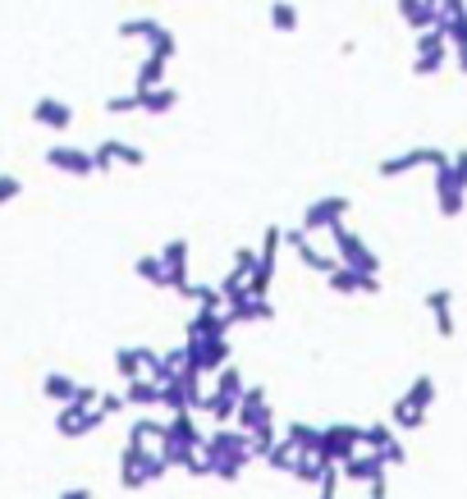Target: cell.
Instances as JSON below:
<instances>
[{"label": "cell", "mask_w": 467, "mask_h": 499, "mask_svg": "<svg viewBox=\"0 0 467 499\" xmlns=\"http://www.w3.org/2000/svg\"><path fill=\"white\" fill-rule=\"evenodd\" d=\"M271 28H275V33H298V5H289V0H275V5H271Z\"/></svg>", "instance_id": "obj_31"}, {"label": "cell", "mask_w": 467, "mask_h": 499, "mask_svg": "<svg viewBox=\"0 0 467 499\" xmlns=\"http://www.w3.org/2000/svg\"><path fill=\"white\" fill-rule=\"evenodd\" d=\"M225 321H229V325H248V321H275V307H271L266 298L239 293V298H229V307H225Z\"/></svg>", "instance_id": "obj_19"}, {"label": "cell", "mask_w": 467, "mask_h": 499, "mask_svg": "<svg viewBox=\"0 0 467 499\" xmlns=\"http://www.w3.org/2000/svg\"><path fill=\"white\" fill-rule=\"evenodd\" d=\"M197 458L207 467V476H220V481H239L243 467L252 462L248 453V430H211L197 440Z\"/></svg>", "instance_id": "obj_1"}, {"label": "cell", "mask_w": 467, "mask_h": 499, "mask_svg": "<svg viewBox=\"0 0 467 499\" xmlns=\"http://www.w3.org/2000/svg\"><path fill=\"white\" fill-rule=\"evenodd\" d=\"M243 280H248V271H239V266H234V271L220 280V298H225V303H229V298H239V293H243Z\"/></svg>", "instance_id": "obj_37"}, {"label": "cell", "mask_w": 467, "mask_h": 499, "mask_svg": "<svg viewBox=\"0 0 467 499\" xmlns=\"http://www.w3.org/2000/svg\"><path fill=\"white\" fill-rule=\"evenodd\" d=\"M325 234L334 239V261H339V266H353V271L380 275V257H376V252H371V248L362 243V234H353V229H348L344 220H339V225H330Z\"/></svg>", "instance_id": "obj_4"}, {"label": "cell", "mask_w": 467, "mask_h": 499, "mask_svg": "<svg viewBox=\"0 0 467 499\" xmlns=\"http://www.w3.org/2000/svg\"><path fill=\"white\" fill-rule=\"evenodd\" d=\"M138 111V92H120L106 101V115H133Z\"/></svg>", "instance_id": "obj_36"}, {"label": "cell", "mask_w": 467, "mask_h": 499, "mask_svg": "<svg viewBox=\"0 0 467 499\" xmlns=\"http://www.w3.org/2000/svg\"><path fill=\"white\" fill-rule=\"evenodd\" d=\"M92 165H97V175H111L115 165H147V152L143 147H133V143H120V138H106L101 147H92Z\"/></svg>", "instance_id": "obj_8"}, {"label": "cell", "mask_w": 467, "mask_h": 499, "mask_svg": "<svg viewBox=\"0 0 467 499\" xmlns=\"http://www.w3.org/2000/svg\"><path fill=\"white\" fill-rule=\"evenodd\" d=\"M302 453H307V449H298V444H293L289 435H284V440L275 435V444H271V449H266L261 458H266V467H271V472H293Z\"/></svg>", "instance_id": "obj_25"}, {"label": "cell", "mask_w": 467, "mask_h": 499, "mask_svg": "<svg viewBox=\"0 0 467 499\" xmlns=\"http://www.w3.org/2000/svg\"><path fill=\"white\" fill-rule=\"evenodd\" d=\"M325 280H330L334 293H380V275H366V271H353V266H334Z\"/></svg>", "instance_id": "obj_20"}, {"label": "cell", "mask_w": 467, "mask_h": 499, "mask_svg": "<svg viewBox=\"0 0 467 499\" xmlns=\"http://www.w3.org/2000/svg\"><path fill=\"white\" fill-rule=\"evenodd\" d=\"M33 124L37 129H51V133H65L74 124V111L60 97H42V101H33Z\"/></svg>", "instance_id": "obj_18"}, {"label": "cell", "mask_w": 467, "mask_h": 499, "mask_svg": "<svg viewBox=\"0 0 467 499\" xmlns=\"http://www.w3.org/2000/svg\"><path fill=\"white\" fill-rule=\"evenodd\" d=\"M19 193H24V179L19 175H0V207H10Z\"/></svg>", "instance_id": "obj_38"}, {"label": "cell", "mask_w": 467, "mask_h": 499, "mask_svg": "<svg viewBox=\"0 0 467 499\" xmlns=\"http://www.w3.org/2000/svg\"><path fill=\"white\" fill-rule=\"evenodd\" d=\"M435 197H440V216H458L462 197H467V152L449 156L435 170Z\"/></svg>", "instance_id": "obj_3"}, {"label": "cell", "mask_w": 467, "mask_h": 499, "mask_svg": "<svg viewBox=\"0 0 467 499\" xmlns=\"http://www.w3.org/2000/svg\"><path fill=\"white\" fill-rule=\"evenodd\" d=\"M74 385H79L74 376H65V371H51V376L42 380V394H47L51 403H69V398H74Z\"/></svg>", "instance_id": "obj_28"}, {"label": "cell", "mask_w": 467, "mask_h": 499, "mask_svg": "<svg viewBox=\"0 0 467 499\" xmlns=\"http://www.w3.org/2000/svg\"><path fill=\"white\" fill-rule=\"evenodd\" d=\"M47 165H51V170H65V175H74V179H88V175H97V165H92V152H79V147H65V143H56V147L47 152Z\"/></svg>", "instance_id": "obj_17"}, {"label": "cell", "mask_w": 467, "mask_h": 499, "mask_svg": "<svg viewBox=\"0 0 467 499\" xmlns=\"http://www.w3.org/2000/svg\"><path fill=\"white\" fill-rule=\"evenodd\" d=\"M175 106H179V92H175L170 83H156V88L138 92V111H143V115H170Z\"/></svg>", "instance_id": "obj_23"}, {"label": "cell", "mask_w": 467, "mask_h": 499, "mask_svg": "<svg viewBox=\"0 0 467 499\" xmlns=\"http://www.w3.org/2000/svg\"><path fill=\"white\" fill-rule=\"evenodd\" d=\"M115 33H120L124 42H147V51H152V56H165V60H175V51H179L175 33H170L161 19H124Z\"/></svg>", "instance_id": "obj_5"}, {"label": "cell", "mask_w": 467, "mask_h": 499, "mask_svg": "<svg viewBox=\"0 0 467 499\" xmlns=\"http://www.w3.org/2000/svg\"><path fill=\"white\" fill-rule=\"evenodd\" d=\"M234 325L225 321V312H211V307H197V316L188 321V339H220Z\"/></svg>", "instance_id": "obj_22"}, {"label": "cell", "mask_w": 467, "mask_h": 499, "mask_svg": "<svg viewBox=\"0 0 467 499\" xmlns=\"http://www.w3.org/2000/svg\"><path fill=\"white\" fill-rule=\"evenodd\" d=\"M449 156L440 152V147H412V152H403V156H385L380 165H376V175L380 179H398V175H408V170H421V165H430V170H440Z\"/></svg>", "instance_id": "obj_7"}, {"label": "cell", "mask_w": 467, "mask_h": 499, "mask_svg": "<svg viewBox=\"0 0 467 499\" xmlns=\"http://www.w3.org/2000/svg\"><path fill=\"white\" fill-rule=\"evenodd\" d=\"M298 449H307V453H316V444H321V430L316 426H307V421H289V430H284Z\"/></svg>", "instance_id": "obj_35"}, {"label": "cell", "mask_w": 467, "mask_h": 499, "mask_svg": "<svg viewBox=\"0 0 467 499\" xmlns=\"http://www.w3.org/2000/svg\"><path fill=\"white\" fill-rule=\"evenodd\" d=\"M156 398H161V385H156L152 376H133V380L124 385V403H129V408H156Z\"/></svg>", "instance_id": "obj_26"}, {"label": "cell", "mask_w": 467, "mask_h": 499, "mask_svg": "<svg viewBox=\"0 0 467 499\" xmlns=\"http://www.w3.org/2000/svg\"><path fill=\"white\" fill-rule=\"evenodd\" d=\"M97 408H101L106 417H115V412H124L129 403H124V394H101V398H97Z\"/></svg>", "instance_id": "obj_40"}, {"label": "cell", "mask_w": 467, "mask_h": 499, "mask_svg": "<svg viewBox=\"0 0 467 499\" xmlns=\"http://www.w3.org/2000/svg\"><path fill=\"white\" fill-rule=\"evenodd\" d=\"M426 307L435 312V330L444 339H453V289H430L426 293Z\"/></svg>", "instance_id": "obj_24"}, {"label": "cell", "mask_w": 467, "mask_h": 499, "mask_svg": "<svg viewBox=\"0 0 467 499\" xmlns=\"http://www.w3.org/2000/svg\"><path fill=\"white\" fill-rule=\"evenodd\" d=\"M339 467V481H357V485H366V481H376V476H385L389 467L380 462V453H348V458H339L334 462Z\"/></svg>", "instance_id": "obj_16"}, {"label": "cell", "mask_w": 467, "mask_h": 499, "mask_svg": "<svg viewBox=\"0 0 467 499\" xmlns=\"http://www.w3.org/2000/svg\"><path fill=\"white\" fill-rule=\"evenodd\" d=\"M184 348H188V366L197 376H211V371H220L229 362V339L225 334L220 339H188Z\"/></svg>", "instance_id": "obj_10"}, {"label": "cell", "mask_w": 467, "mask_h": 499, "mask_svg": "<svg viewBox=\"0 0 467 499\" xmlns=\"http://www.w3.org/2000/svg\"><path fill=\"white\" fill-rule=\"evenodd\" d=\"M389 417H394V426H398V430H417V426L426 421V412H417L412 403H403V394L394 398V408H389Z\"/></svg>", "instance_id": "obj_32"}, {"label": "cell", "mask_w": 467, "mask_h": 499, "mask_svg": "<svg viewBox=\"0 0 467 499\" xmlns=\"http://www.w3.org/2000/svg\"><path fill=\"white\" fill-rule=\"evenodd\" d=\"M229 421H239V430H252V426H266V421H275L266 389H261V385L243 389V394H239V403H234V417H229Z\"/></svg>", "instance_id": "obj_11"}, {"label": "cell", "mask_w": 467, "mask_h": 499, "mask_svg": "<svg viewBox=\"0 0 467 499\" xmlns=\"http://www.w3.org/2000/svg\"><path fill=\"white\" fill-rule=\"evenodd\" d=\"M156 435H161V421L138 417V421H133V430H129V449H152V444H156Z\"/></svg>", "instance_id": "obj_30"}, {"label": "cell", "mask_w": 467, "mask_h": 499, "mask_svg": "<svg viewBox=\"0 0 467 499\" xmlns=\"http://www.w3.org/2000/svg\"><path fill=\"white\" fill-rule=\"evenodd\" d=\"M234 266H239V271H252V266H257V252H252V248H239V252H234Z\"/></svg>", "instance_id": "obj_41"}, {"label": "cell", "mask_w": 467, "mask_h": 499, "mask_svg": "<svg viewBox=\"0 0 467 499\" xmlns=\"http://www.w3.org/2000/svg\"><path fill=\"white\" fill-rule=\"evenodd\" d=\"M60 499H92V490H88V485H79V490H65Z\"/></svg>", "instance_id": "obj_42"}, {"label": "cell", "mask_w": 467, "mask_h": 499, "mask_svg": "<svg viewBox=\"0 0 467 499\" xmlns=\"http://www.w3.org/2000/svg\"><path fill=\"white\" fill-rule=\"evenodd\" d=\"M348 197H316V202H307V211H302V234H321V229H330V225H339L344 216H348Z\"/></svg>", "instance_id": "obj_9"}, {"label": "cell", "mask_w": 467, "mask_h": 499, "mask_svg": "<svg viewBox=\"0 0 467 499\" xmlns=\"http://www.w3.org/2000/svg\"><path fill=\"white\" fill-rule=\"evenodd\" d=\"M403 403H412L417 412H430V403H435V380H430V376H417L412 389L403 394Z\"/></svg>", "instance_id": "obj_29"}, {"label": "cell", "mask_w": 467, "mask_h": 499, "mask_svg": "<svg viewBox=\"0 0 467 499\" xmlns=\"http://www.w3.org/2000/svg\"><path fill=\"white\" fill-rule=\"evenodd\" d=\"M165 56H152L147 51V60L138 65V74H133V92H147V88H156V83H165Z\"/></svg>", "instance_id": "obj_27"}, {"label": "cell", "mask_w": 467, "mask_h": 499, "mask_svg": "<svg viewBox=\"0 0 467 499\" xmlns=\"http://www.w3.org/2000/svg\"><path fill=\"white\" fill-rule=\"evenodd\" d=\"M152 366H156V348H133V344H124V348H115V371L124 376V380H133V376H152Z\"/></svg>", "instance_id": "obj_21"}, {"label": "cell", "mask_w": 467, "mask_h": 499, "mask_svg": "<svg viewBox=\"0 0 467 499\" xmlns=\"http://www.w3.org/2000/svg\"><path fill=\"white\" fill-rule=\"evenodd\" d=\"M156 257L165 266V289L184 293V284H188V239H170Z\"/></svg>", "instance_id": "obj_14"}, {"label": "cell", "mask_w": 467, "mask_h": 499, "mask_svg": "<svg viewBox=\"0 0 467 499\" xmlns=\"http://www.w3.org/2000/svg\"><path fill=\"white\" fill-rule=\"evenodd\" d=\"M97 398H101L97 385H74V398H69V403H79V408H97Z\"/></svg>", "instance_id": "obj_39"}, {"label": "cell", "mask_w": 467, "mask_h": 499, "mask_svg": "<svg viewBox=\"0 0 467 499\" xmlns=\"http://www.w3.org/2000/svg\"><path fill=\"white\" fill-rule=\"evenodd\" d=\"M444 60H449V42L440 37V28H421V33H417V60H412V74H417V79H430V74L444 69Z\"/></svg>", "instance_id": "obj_6"}, {"label": "cell", "mask_w": 467, "mask_h": 499, "mask_svg": "<svg viewBox=\"0 0 467 499\" xmlns=\"http://www.w3.org/2000/svg\"><path fill=\"white\" fill-rule=\"evenodd\" d=\"M353 449H357V426L339 421V426H325V430H321V444H316V453H321L325 462H339V458H348Z\"/></svg>", "instance_id": "obj_15"}, {"label": "cell", "mask_w": 467, "mask_h": 499, "mask_svg": "<svg viewBox=\"0 0 467 499\" xmlns=\"http://www.w3.org/2000/svg\"><path fill=\"white\" fill-rule=\"evenodd\" d=\"M357 444H366L371 453H380V462L385 467H398V462H408V453H403V444H398V435L389 430V426H357Z\"/></svg>", "instance_id": "obj_12"}, {"label": "cell", "mask_w": 467, "mask_h": 499, "mask_svg": "<svg viewBox=\"0 0 467 499\" xmlns=\"http://www.w3.org/2000/svg\"><path fill=\"white\" fill-rule=\"evenodd\" d=\"M106 421V412L101 408H79V403H60V417H56V430L65 435V440H83L88 430H97Z\"/></svg>", "instance_id": "obj_13"}, {"label": "cell", "mask_w": 467, "mask_h": 499, "mask_svg": "<svg viewBox=\"0 0 467 499\" xmlns=\"http://www.w3.org/2000/svg\"><path fill=\"white\" fill-rule=\"evenodd\" d=\"M398 15L408 19V28H430V10H426V0H398Z\"/></svg>", "instance_id": "obj_33"}, {"label": "cell", "mask_w": 467, "mask_h": 499, "mask_svg": "<svg viewBox=\"0 0 467 499\" xmlns=\"http://www.w3.org/2000/svg\"><path fill=\"white\" fill-rule=\"evenodd\" d=\"M197 440H202V430H197L193 412H188V408H179V412H170V421L161 426V435H156V453H161L170 467H184V462L193 458Z\"/></svg>", "instance_id": "obj_2"}, {"label": "cell", "mask_w": 467, "mask_h": 499, "mask_svg": "<svg viewBox=\"0 0 467 499\" xmlns=\"http://www.w3.org/2000/svg\"><path fill=\"white\" fill-rule=\"evenodd\" d=\"M133 271H138L152 289H165V266H161V257H156V252H152V257H138V261H133Z\"/></svg>", "instance_id": "obj_34"}]
</instances>
